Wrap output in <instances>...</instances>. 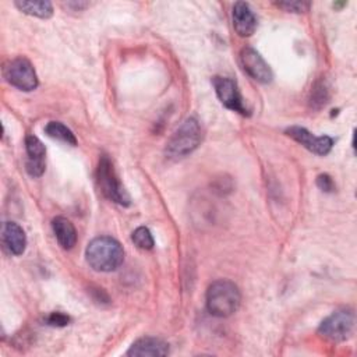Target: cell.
I'll use <instances>...</instances> for the list:
<instances>
[{
	"instance_id": "6da1fadb",
	"label": "cell",
	"mask_w": 357,
	"mask_h": 357,
	"mask_svg": "<svg viewBox=\"0 0 357 357\" xmlns=\"http://www.w3.org/2000/svg\"><path fill=\"white\" fill-rule=\"evenodd\" d=\"M88 265L96 272H113L124 261L121 244L109 236H99L89 241L85 250Z\"/></svg>"
},
{
	"instance_id": "7a4b0ae2",
	"label": "cell",
	"mask_w": 357,
	"mask_h": 357,
	"mask_svg": "<svg viewBox=\"0 0 357 357\" xmlns=\"http://www.w3.org/2000/svg\"><path fill=\"white\" fill-rule=\"evenodd\" d=\"M240 303V290L230 280H215L206 290V310L213 317L227 318L233 315L238 310Z\"/></svg>"
},
{
	"instance_id": "3957f363",
	"label": "cell",
	"mask_w": 357,
	"mask_h": 357,
	"mask_svg": "<svg viewBox=\"0 0 357 357\" xmlns=\"http://www.w3.org/2000/svg\"><path fill=\"white\" fill-rule=\"evenodd\" d=\"M202 141V128L197 119H185L166 144L165 155L170 160H178L192 153Z\"/></svg>"
},
{
	"instance_id": "277c9868",
	"label": "cell",
	"mask_w": 357,
	"mask_h": 357,
	"mask_svg": "<svg viewBox=\"0 0 357 357\" xmlns=\"http://www.w3.org/2000/svg\"><path fill=\"white\" fill-rule=\"evenodd\" d=\"M96 183L100 192L109 199L121 206H128L131 199L123 184L120 183L114 166L107 155H102L99 158V163L96 167Z\"/></svg>"
},
{
	"instance_id": "5b68a950",
	"label": "cell",
	"mask_w": 357,
	"mask_h": 357,
	"mask_svg": "<svg viewBox=\"0 0 357 357\" xmlns=\"http://www.w3.org/2000/svg\"><path fill=\"white\" fill-rule=\"evenodd\" d=\"M354 324H356V317L353 310L342 308L335 311L321 322L318 328V333L319 336H322L329 342L340 343L347 340L353 335Z\"/></svg>"
},
{
	"instance_id": "8992f818",
	"label": "cell",
	"mask_w": 357,
	"mask_h": 357,
	"mask_svg": "<svg viewBox=\"0 0 357 357\" xmlns=\"http://www.w3.org/2000/svg\"><path fill=\"white\" fill-rule=\"evenodd\" d=\"M6 81L20 91H33L38 86V75L32 63L26 57H15L8 60L3 67Z\"/></svg>"
},
{
	"instance_id": "52a82bcc",
	"label": "cell",
	"mask_w": 357,
	"mask_h": 357,
	"mask_svg": "<svg viewBox=\"0 0 357 357\" xmlns=\"http://www.w3.org/2000/svg\"><path fill=\"white\" fill-rule=\"evenodd\" d=\"M212 85L215 88L216 96L222 102V105L233 112H237L243 116H248V109L243 103V98L237 82L229 77L216 75L212 78Z\"/></svg>"
},
{
	"instance_id": "ba28073f",
	"label": "cell",
	"mask_w": 357,
	"mask_h": 357,
	"mask_svg": "<svg viewBox=\"0 0 357 357\" xmlns=\"http://www.w3.org/2000/svg\"><path fill=\"white\" fill-rule=\"evenodd\" d=\"M240 63L243 66V70L257 82L268 84L272 81L273 74L271 67L254 47L245 46L241 49Z\"/></svg>"
},
{
	"instance_id": "9c48e42d",
	"label": "cell",
	"mask_w": 357,
	"mask_h": 357,
	"mask_svg": "<svg viewBox=\"0 0 357 357\" xmlns=\"http://www.w3.org/2000/svg\"><path fill=\"white\" fill-rule=\"evenodd\" d=\"M286 135H289L290 138H293L294 141H297L298 144H301L304 148H307L308 151H311L315 155L319 156H325L331 152L332 146H333V139L328 135H312L307 128L304 127H298V126H293L289 127L286 131Z\"/></svg>"
},
{
	"instance_id": "30bf717a",
	"label": "cell",
	"mask_w": 357,
	"mask_h": 357,
	"mask_svg": "<svg viewBox=\"0 0 357 357\" xmlns=\"http://www.w3.org/2000/svg\"><path fill=\"white\" fill-rule=\"evenodd\" d=\"M25 149H26V172L32 177H40L45 173V155L46 149L42 141L35 135H26L25 138Z\"/></svg>"
},
{
	"instance_id": "8fae6325",
	"label": "cell",
	"mask_w": 357,
	"mask_h": 357,
	"mask_svg": "<svg viewBox=\"0 0 357 357\" xmlns=\"http://www.w3.org/2000/svg\"><path fill=\"white\" fill-rule=\"evenodd\" d=\"M231 20H233V28L241 38L251 36L257 29V17L254 11L251 10L248 3L237 1L233 6L231 11Z\"/></svg>"
},
{
	"instance_id": "7c38bea8",
	"label": "cell",
	"mask_w": 357,
	"mask_h": 357,
	"mask_svg": "<svg viewBox=\"0 0 357 357\" xmlns=\"http://www.w3.org/2000/svg\"><path fill=\"white\" fill-rule=\"evenodd\" d=\"M169 354V344L158 337L145 336L135 340L127 351V356H166Z\"/></svg>"
},
{
	"instance_id": "4fadbf2b",
	"label": "cell",
	"mask_w": 357,
	"mask_h": 357,
	"mask_svg": "<svg viewBox=\"0 0 357 357\" xmlns=\"http://www.w3.org/2000/svg\"><path fill=\"white\" fill-rule=\"evenodd\" d=\"M3 243L13 255L24 254L26 248V236L24 229L15 222H6L1 230Z\"/></svg>"
},
{
	"instance_id": "5bb4252c",
	"label": "cell",
	"mask_w": 357,
	"mask_h": 357,
	"mask_svg": "<svg viewBox=\"0 0 357 357\" xmlns=\"http://www.w3.org/2000/svg\"><path fill=\"white\" fill-rule=\"evenodd\" d=\"M52 229L57 243L64 250H71L77 243V230L74 225L63 216H57L52 220Z\"/></svg>"
},
{
	"instance_id": "9a60e30c",
	"label": "cell",
	"mask_w": 357,
	"mask_h": 357,
	"mask_svg": "<svg viewBox=\"0 0 357 357\" xmlns=\"http://www.w3.org/2000/svg\"><path fill=\"white\" fill-rule=\"evenodd\" d=\"M14 4L21 13L42 20L53 15V6L50 1H15Z\"/></svg>"
},
{
	"instance_id": "2e32d148",
	"label": "cell",
	"mask_w": 357,
	"mask_h": 357,
	"mask_svg": "<svg viewBox=\"0 0 357 357\" xmlns=\"http://www.w3.org/2000/svg\"><path fill=\"white\" fill-rule=\"evenodd\" d=\"M45 132L47 137L53 139H59L67 145H73V146L77 145V138L74 132L60 121H49L45 127Z\"/></svg>"
},
{
	"instance_id": "e0dca14e",
	"label": "cell",
	"mask_w": 357,
	"mask_h": 357,
	"mask_svg": "<svg viewBox=\"0 0 357 357\" xmlns=\"http://www.w3.org/2000/svg\"><path fill=\"white\" fill-rule=\"evenodd\" d=\"M329 99V92H328V86L321 79L317 81L315 85L312 86L311 91V96H310V105L312 109H321L322 106L326 105Z\"/></svg>"
},
{
	"instance_id": "ac0fdd59",
	"label": "cell",
	"mask_w": 357,
	"mask_h": 357,
	"mask_svg": "<svg viewBox=\"0 0 357 357\" xmlns=\"http://www.w3.org/2000/svg\"><path fill=\"white\" fill-rule=\"evenodd\" d=\"M131 240H132V243H134L139 250H145V251L152 250L153 245H155L152 233H151L149 229L145 227V226L137 227V229L132 231Z\"/></svg>"
},
{
	"instance_id": "d6986e66",
	"label": "cell",
	"mask_w": 357,
	"mask_h": 357,
	"mask_svg": "<svg viewBox=\"0 0 357 357\" xmlns=\"http://www.w3.org/2000/svg\"><path fill=\"white\" fill-rule=\"evenodd\" d=\"M276 6L289 13H303L307 11L311 4L305 1H279L276 3Z\"/></svg>"
},
{
	"instance_id": "ffe728a7",
	"label": "cell",
	"mask_w": 357,
	"mask_h": 357,
	"mask_svg": "<svg viewBox=\"0 0 357 357\" xmlns=\"http://www.w3.org/2000/svg\"><path fill=\"white\" fill-rule=\"evenodd\" d=\"M45 322L50 326H66L68 325L70 322V317L60 312V311H54V312H50L46 318H45Z\"/></svg>"
},
{
	"instance_id": "44dd1931",
	"label": "cell",
	"mask_w": 357,
	"mask_h": 357,
	"mask_svg": "<svg viewBox=\"0 0 357 357\" xmlns=\"http://www.w3.org/2000/svg\"><path fill=\"white\" fill-rule=\"evenodd\" d=\"M317 185L325 192H332L335 190V183L329 174H319L317 177Z\"/></svg>"
}]
</instances>
